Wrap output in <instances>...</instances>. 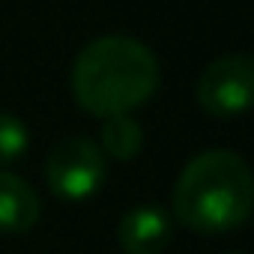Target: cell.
Masks as SVG:
<instances>
[{
  "label": "cell",
  "instance_id": "obj_1",
  "mask_svg": "<svg viewBox=\"0 0 254 254\" xmlns=\"http://www.w3.org/2000/svg\"><path fill=\"white\" fill-rule=\"evenodd\" d=\"M159 87L156 54L123 33L99 36L81 48L72 66L75 102L93 117H120L144 105Z\"/></svg>",
  "mask_w": 254,
  "mask_h": 254
},
{
  "label": "cell",
  "instance_id": "obj_2",
  "mask_svg": "<svg viewBox=\"0 0 254 254\" xmlns=\"http://www.w3.org/2000/svg\"><path fill=\"white\" fill-rule=\"evenodd\" d=\"M254 209V174L239 153L206 150L194 156L174 186V215L197 233H227Z\"/></svg>",
  "mask_w": 254,
  "mask_h": 254
},
{
  "label": "cell",
  "instance_id": "obj_3",
  "mask_svg": "<svg viewBox=\"0 0 254 254\" xmlns=\"http://www.w3.org/2000/svg\"><path fill=\"white\" fill-rule=\"evenodd\" d=\"M108 177V159L102 147L90 138H66L60 141L45 162L48 189L63 200H87L93 197Z\"/></svg>",
  "mask_w": 254,
  "mask_h": 254
},
{
  "label": "cell",
  "instance_id": "obj_4",
  "mask_svg": "<svg viewBox=\"0 0 254 254\" xmlns=\"http://www.w3.org/2000/svg\"><path fill=\"white\" fill-rule=\"evenodd\" d=\"M197 102L212 117H236L254 108V57L224 54L197 81Z\"/></svg>",
  "mask_w": 254,
  "mask_h": 254
},
{
  "label": "cell",
  "instance_id": "obj_5",
  "mask_svg": "<svg viewBox=\"0 0 254 254\" xmlns=\"http://www.w3.org/2000/svg\"><path fill=\"white\" fill-rule=\"evenodd\" d=\"M117 242L126 254H162L171 242V218L162 206H135L123 215Z\"/></svg>",
  "mask_w": 254,
  "mask_h": 254
},
{
  "label": "cell",
  "instance_id": "obj_6",
  "mask_svg": "<svg viewBox=\"0 0 254 254\" xmlns=\"http://www.w3.org/2000/svg\"><path fill=\"white\" fill-rule=\"evenodd\" d=\"M42 203L27 180L0 171V233H24L39 221Z\"/></svg>",
  "mask_w": 254,
  "mask_h": 254
},
{
  "label": "cell",
  "instance_id": "obj_7",
  "mask_svg": "<svg viewBox=\"0 0 254 254\" xmlns=\"http://www.w3.org/2000/svg\"><path fill=\"white\" fill-rule=\"evenodd\" d=\"M102 153L120 159V162H129L141 153L144 147V129L141 123L129 114H120V117H108L102 126Z\"/></svg>",
  "mask_w": 254,
  "mask_h": 254
},
{
  "label": "cell",
  "instance_id": "obj_8",
  "mask_svg": "<svg viewBox=\"0 0 254 254\" xmlns=\"http://www.w3.org/2000/svg\"><path fill=\"white\" fill-rule=\"evenodd\" d=\"M30 147V132L21 117L0 114V165L18 162Z\"/></svg>",
  "mask_w": 254,
  "mask_h": 254
}]
</instances>
